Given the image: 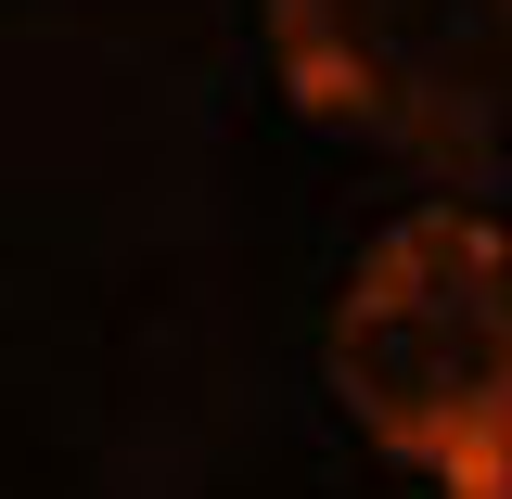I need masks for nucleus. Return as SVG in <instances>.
<instances>
[{"label": "nucleus", "mask_w": 512, "mask_h": 499, "mask_svg": "<svg viewBox=\"0 0 512 499\" xmlns=\"http://www.w3.org/2000/svg\"><path fill=\"white\" fill-rule=\"evenodd\" d=\"M333 384L359 436L397 461H448L487 410L512 397V244L474 205H410L346 308H333Z\"/></svg>", "instance_id": "obj_1"}, {"label": "nucleus", "mask_w": 512, "mask_h": 499, "mask_svg": "<svg viewBox=\"0 0 512 499\" xmlns=\"http://www.w3.org/2000/svg\"><path fill=\"white\" fill-rule=\"evenodd\" d=\"M269 64L308 116L423 167L512 141V0H269Z\"/></svg>", "instance_id": "obj_2"}, {"label": "nucleus", "mask_w": 512, "mask_h": 499, "mask_svg": "<svg viewBox=\"0 0 512 499\" xmlns=\"http://www.w3.org/2000/svg\"><path fill=\"white\" fill-rule=\"evenodd\" d=\"M436 474H448V499H512V397H500V410H487L461 448H448Z\"/></svg>", "instance_id": "obj_3"}]
</instances>
